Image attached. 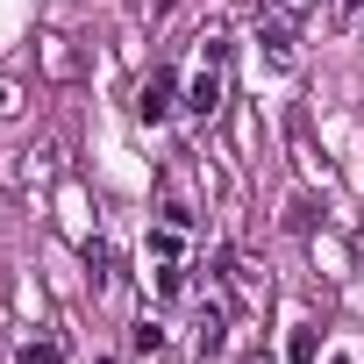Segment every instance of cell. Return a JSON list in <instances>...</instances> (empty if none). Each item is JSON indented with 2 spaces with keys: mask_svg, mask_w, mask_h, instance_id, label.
Returning <instances> with one entry per match:
<instances>
[{
  "mask_svg": "<svg viewBox=\"0 0 364 364\" xmlns=\"http://www.w3.org/2000/svg\"><path fill=\"white\" fill-rule=\"evenodd\" d=\"M15 364H65V350H58V343H22Z\"/></svg>",
  "mask_w": 364,
  "mask_h": 364,
  "instance_id": "obj_4",
  "label": "cell"
},
{
  "mask_svg": "<svg viewBox=\"0 0 364 364\" xmlns=\"http://www.w3.org/2000/svg\"><path fill=\"white\" fill-rule=\"evenodd\" d=\"M100 364H114V357H100Z\"/></svg>",
  "mask_w": 364,
  "mask_h": 364,
  "instance_id": "obj_7",
  "label": "cell"
},
{
  "mask_svg": "<svg viewBox=\"0 0 364 364\" xmlns=\"http://www.w3.org/2000/svg\"><path fill=\"white\" fill-rule=\"evenodd\" d=\"M215 350H222V314H208V321H200V357H215Z\"/></svg>",
  "mask_w": 364,
  "mask_h": 364,
  "instance_id": "obj_6",
  "label": "cell"
},
{
  "mask_svg": "<svg viewBox=\"0 0 364 364\" xmlns=\"http://www.w3.org/2000/svg\"><path fill=\"white\" fill-rule=\"evenodd\" d=\"M136 114H143V122H164V114H171V72H150V79H143Z\"/></svg>",
  "mask_w": 364,
  "mask_h": 364,
  "instance_id": "obj_1",
  "label": "cell"
},
{
  "mask_svg": "<svg viewBox=\"0 0 364 364\" xmlns=\"http://www.w3.org/2000/svg\"><path fill=\"white\" fill-rule=\"evenodd\" d=\"M314 350H321V336H314V328H293V343H286V357H293V364H314Z\"/></svg>",
  "mask_w": 364,
  "mask_h": 364,
  "instance_id": "obj_3",
  "label": "cell"
},
{
  "mask_svg": "<svg viewBox=\"0 0 364 364\" xmlns=\"http://www.w3.org/2000/svg\"><path fill=\"white\" fill-rule=\"evenodd\" d=\"M186 107H193V114H215V107H222V72H215V65L186 86Z\"/></svg>",
  "mask_w": 364,
  "mask_h": 364,
  "instance_id": "obj_2",
  "label": "cell"
},
{
  "mask_svg": "<svg viewBox=\"0 0 364 364\" xmlns=\"http://www.w3.org/2000/svg\"><path fill=\"white\" fill-rule=\"evenodd\" d=\"M264 50H272V65H286V58H293V43H286V22H264Z\"/></svg>",
  "mask_w": 364,
  "mask_h": 364,
  "instance_id": "obj_5",
  "label": "cell"
}]
</instances>
